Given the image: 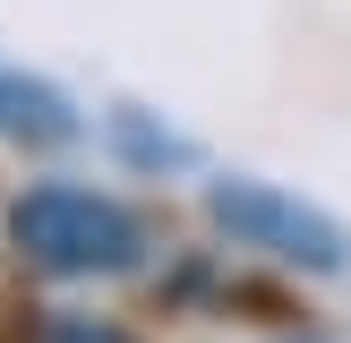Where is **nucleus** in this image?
<instances>
[{
    "label": "nucleus",
    "instance_id": "2",
    "mask_svg": "<svg viewBox=\"0 0 351 343\" xmlns=\"http://www.w3.org/2000/svg\"><path fill=\"white\" fill-rule=\"evenodd\" d=\"M206 215H215V232H232V249H266V257L308 266V274H343L351 266V232L326 206L291 198L274 180H215L206 189Z\"/></svg>",
    "mask_w": 351,
    "mask_h": 343
},
{
    "label": "nucleus",
    "instance_id": "4",
    "mask_svg": "<svg viewBox=\"0 0 351 343\" xmlns=\"http://www.w3.org/2000/svg\"><path fill=\"white\" fill-rule=\"evenodd\" d=\"M26 343H137L120 318H95V309H43L26 326Z\"/></svg>",
    "mask_w": 351,
    "mask_h": 343
},
{
    "label": "nucleus",
    "instance_id": "3",
    "mask_svg": "<svg viewBox=\"0 0 351 343\" xmlns=\"http://www.w3.org/2000/svg\"><path fill=\"white\" fill-rule=\"evenodd\" d=\"M77 129V112H69L60 86L26 78V69L0 60V137H26V146H60V137Z\"/></svg>",
    "mask_w": 351,
    "mask_h": 343
},
{
    "label": "nucleus",
    "instance_id": "1",
    "mask_svg": "<svg viewBox=\"0 0 351 343\" xmlns=\"http://www.w3.org/2000/svg\"><path fill=\"white\" fill-rule=\"evenodd\" d=\"M9 240L43 274H129L146 257V223L86 180H43L9 206Z\"/></svg>",
    "mask_w": 351,
    "mask_h": 343
}]
</instances>
